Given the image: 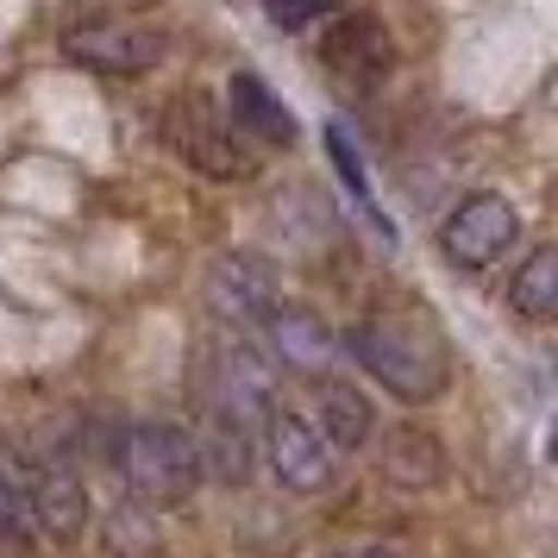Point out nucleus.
I'll list each match as a JSON object with an SVG mask.
<instances>
[{"label": "nucleus", "mask_w": 558, "mask_h": 558, "mask_svg": "<svg viewBox=\"0 0 558 558\" xmlns=\"http://www.w3.org/2000/svg\"><path fill=\"white\" fill-rule=\"evenodd\" d=\"M202 295H207V307H214L227 327H264V320L282 307V277H277V264H270V257L227 252V257H214V264H207Z\"/></svg>", "instance_id": "obj_5"}, {"label": "nucleus", "mask_w": 558, "mask_h": 558, "mask_svg": "<svg viewBox=\"0 0 558 558\" xmlns=\"http://www.w3.org/2000/svg\"><path fill=\"white\" fill-rule=\"evenodd\" d=\"M327 157H332V170H339V177H345V189H352V195H357V207H364V214H371V220H377V232H389V220H383L377 195H371V177H364V157H357L352 132L339 126V120H332V126H327Z\"/></svg>", "instance_id": "obj_17"}, {"label": "nucleus", "mask_w": 558, "mask_h": 558, "mask_svg": "<svg viewBox=\"0 0 558 558\" xmlns=\"http://www.w3.org/2000/svg\"><path fill=\"white\" fill-rule=\"evenodd\" d=\"M264 345H270V364L282 371H302V377H327L332 371V332L320 327V314L282 302L270 320H264Z\"/></svg>", "instance_id": "obj_11"}, {"label": "nucleus", "mask_w": 558, "mask_h": 558, "mask_svg": "<svg viewBox=\"0 0 558 558\" xmlns=\"http://www.w3.org/2000/svg\"><path fill=\"white\" fill-rule=\"evenodd\" d=\"M345 352H352L389 396H402V402H439L446 383H452L446 345H439L421 320H402V314H364V320L345 332Z\"/></svg>", "instance_id": "obj_1"}, {"label": "nucleus", "mask_w": 558, "mask_h": 558, "mask_svg": "<svg viewBox=\"0 0 558 558\" xmlns=\"http://www.w3.org/2000/svg\"><path fill=\"white\" fill-rule=\"evenodd\" d=\"M163 145H170L195 177H214V182L252 177V151H245V138H239L227 113L207 101V95H195V88L163 107Z\"/></svg>", "instance_id": "obj_4"}, {"label": "nucleus", "mask_w": 558, "mask_h": 558, "mask_svg": "<svg viewBox=\"0 0 558 558\" xmlns=\"http://www.w3.org/2000/svg\"><path fill=\"white\" fill-rule=\"evenodd\" d=\"M20 502H26L32 521L51 533V539H63V546L82 539V527H88V489H82V477L63 458H32L26 483H20Z\"/></svg>", "instance_id": "obj_10"}, {"label": "nucleus", "mask_w": 558, "mask_h": 558, "mask_svg": "<svg viewBox=\"0 0 558 558\" xmlns=\"http://www.w3.org/2000/svg\"><path fill=\"white\" fill-rule=\"evenodd\" d=\"M320 63H327L345 88H377V82L396 70V38H389L383 20H371V13H345V20H332L327 38H320Z\"/></svg>", "instance_id": "obj_9"}, {"label": "nucleus", "mask_w": 558, "mask_h": 558, "mask_svg": "<svg viewBox=\"0 0 558 558\" xmlns=\"http://www.w3.org/2000/svg\"><path fill=\"white\" fill-rule=\"evenodd\" d=\"M202 408L207 421H232V427H252L277 414V364L270 352H257L252 339H214L202 352Z\"/></svg>", "instance_id": "obj_3"}, {"label": "nucleus", "mask_w": 558, "mask_h": 558, "mask_svg": "<svg viewBox=\"0 0 558 558\" xmlns=\"http://www.w3.org/2000/svg\"><path fill=\"white\" fill-rule=\"evenodd\" d=\"M0 539H13V546H32V514L20 502V483L0 471Z\"/></svg>", "instance_id": "obj_18"}, {"label": "nucleus", "mask_w": 558, "mask_h": 558, "mask_svg": "<svg viewBox=\"0 0 558 558\" xmlns=\"http://www.w3.org/2000/svg\"><path fill=\"white\" fill-rule=\"evenodd\" d=\"M232 132H239V138H264V145H295V113H289V107L277 101V88H270V82L264 76H252V70H239V76H232Z\"/></svg>", "instance_id": "obj_12"}, {"label": "nucleus", "mask_w": 558, "mask_h": 558, "mask_svg": "<svg viewBox=\"0 0 558 558\" xmlns=\"http://www.w3.org/2000/svg\"><path fill=\"white\" fill-rule=\"evenodd\" d=\"M332 7H339V0H264V13H270L282 32H307L314 20H327Z\"/></svg>", "instance_id": "obj_20"}, {"label": "nucleus", "mask_w": 558, "mask_h": 558, "mask_svg": "<svg viewBox=\"0 0 558 558\" xmlns=\"http://www.w3.org/2000/svg\"><path fill=\"white\" fill-rule=\"evenodd\" d=\"M508 302H514V314L521 320H553L558 314V252H539L508 277Z\"/></svg>", "instance_id": "obj_16"}, {"label": "nucleus", "mask_w": 558, "mask_h": 558, "mask_svg": "<svg viewBox=\"0 0 558 558\" xmlns=\"http://www.w3.org/2000/svg\"><path fill=\"white\" fill-rule=\"evenodd\" d=\"M339 558H396L389 546H364V553H339Z\"/></svg>", "instance_id": "obj_22"}, {"label": "nucleus", "mask_w": 558, "mask_h": 558, "mask_svg": "<svg viewBox=\"0 0 558 558\" xmlns=\"http://www.w3.org/2000/svg\"><path fill=\"white\" fill-rule=\"evenodd\" d=\"M107 553H120V558H157V533H145L132 514H113V521H107Z\"/></svg>", "instance_id": "obj_19"}, {"label": "nucleus", "mask_w": 558, "mask_h": 558, "mask_svg": "<svg viewBox=\"0 0 558 558\" xmlns=\"http://www.w3.org/2000/svg\"><path fill=\"white\" fill-rule=\"evenodd\" d=\"M113 464L126 489L145 508H182L195 489H202V458H195V439L170 421H138L113 439Z\"/></svg>", "instance_id": "obj_2"}, {"label": "nucleus", "mask_w": 558, "mask_h": 558, "mask_svg": "<svg viewBox=\"0 0 558 558\" xmlns=\"http://www.w3.org/2000/svg\"><path fill=\"white\" fill-rule=\"evenodd\" d=\"M383 477L396 483V489H433V483L446 477V452H439V439L421 427H396L389 439H383Z\"/></svg>", "instance_id": "obj_14"}, {"label": "nucleus", "mask_w": 558, "mask_h": 558, "mask_svg": "<svg viewBox=\"0 0 558 558\" xmlns=\"http://www.w3.org/2000/svg\"><path fill=\"white\" fill-rule=\"evenodd\" d=\"M514 239H521V214L508 207V195L483 189V195H464V202L446 214L439 252H446V264H458V270H489Z\"/></svg>", "instance_id": "obj_6"}, {"label": "nucleus", "mask_w": 558, "mask_h": 558, "mask_svg": "<svg viewBox=\"0 0 558 558\" xmlns=\"http://www.w3.org/2000/svg\"><path fill=\"white\" fill-rule=\"evenodd\" d=\"M264 458H270L277 483L295 489V496H320L339 477V452H332L327 439H320V427L307 414H295V408H277L264 421Z\"/></svg>", "instance_id": "obj_7"}, {"label": "nucleus", "mask_w": 558, "mask_h": 558, "mask_svg": "<svg viewBox=\"0 0 558 558\" xmlns=\"http://www.w3.org/2000/svg\"><path fill=\"white\" fill-rule=\"evenodd\" d=\"M314 427H320V439H327L332 452H357V446H364V439L377 433V414H371V402L357 396L352 383H332V377H320Z\"/></svg>", "instance_id": "obj_13"}, {"label": "nucleus", "mask_w": 558, "mask_h": 558, "mask_svg": "<svg viewBox=\"0 0 558 558\" xmlns=\"http://www.w3.org/2000/svg\"><path fill=\"white\" fill-rule=\"evenodd\" d=\"M63 51L95 76H145L163 57V38L151 26H126V20H82L63 32Z\"/></svg>", "instance_id": "obj_8"}, {"label": "nucleus", "mask_w": 558, "mask_h": 558, "mask_svg": "<svg viewBox=\"0 0 558 558\" xmlns=\"http://www.w3.org/2000/svg\"><path fill=\"white\" fill-rule=\"evenodd\" d=\"M88 7H101L95 20H113V13H138V7H157V0H88Z\"/></svg>", "instance_id": "obj_21"}, {"label": "nucleus", "mask_w": 558, "mask_h": 558, "mask_svg": "<svg viewBox=\"0 0 558 558\" xmlns=\"http://www.w3.org/2000/svg\"><path fill=\"white\" fill-rule=\"evenodd\" d=\"M195 458L214 483H245L257 471L252 452V427H232V421H207V439H195Z\"/></svg>", "instance_id": "obj_15"}]
</instances>
